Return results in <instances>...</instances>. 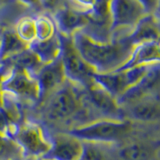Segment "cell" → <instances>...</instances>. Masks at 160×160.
<instances>
[{
    "label": "cell",
    "instance_id": "obj_1",
    "mask_svg": "<svg viewBox=\"0 0 160 160\" xmlns=\"http://www.w3.org/2000/svg\"><path fill=\"white\" fill-rule=\"evenodd\" d=\"M72 40L81 58L96 73L117 70L125 64L133 51V45L127 40L113 43L98 42L81 30L72 35Z\"/></svg>",
    "mask_w": 160,
    "mask_h": 160
},
{
    "label": "cell",
    "instance_id": "obj_2",
    "mask_svg": "<svg viewBox=\"0 0 160 160\" xmlns=\"http://www.w3.org/2000/svg\"><path fill=\"white\" fill-rule=\"evenodd\" d=\"M131 130V125L126 121L100 120L86 126L70 130L67 134L88 142H116L125 138Z\"/></svg>",
    "mask_w": 160,
    "mask_h": 160
},
{
    "label": "cell",
    "instance_id": "obj_3",
    "mask_svg": "<svg viewBox=\"0 0 160 160\" xmlns=\"http://www.w3.org/2000/svg\"><path fill=\"white\" fill-rule=\"evenodd\" d=\"M157 64V63H156ZM153 65H141L122 71H112L108 73H96L93 74L94 83L97 84L112 97L117 99L119 96L127 91L129 88L134 86L140 81Z\"/></svg>",
    "mask_w": 160,
    "mask_h": 160
},
{
    "label": "cell",
    "instance_id": "obj_4",
    "mask_svg": "<svg viewBox=\"0 0 160 160\" xmlns=\"http://www.w3.org/2000/svg\"><path fill=\"white\" fill-rule=\"evenodd\" d=\"M61 41L60 58L63 65L65 76L68 79L89 87L94 84L93 74L95 73L89 65L81 58L73 44L72 37L59 34Z\"/></svg>",
    "mask_w": 160,
    "mask_h": 160
},
{
    "label": "cell",
    "instance_id": "obj_5",
    "mask_svg": "<svg viewBox=\"0 0 160 160\" xmlns=\"http://www.w3.org/2000/svg\"><path fill=\"white\" fill-rule=\"evenodd\" d=\"M147 7L143 1L115 0L109 2V16L111 30L126 26H134L145 16Z\"/></svg>",
    "mask_w": 160,
    "mask_h": 160
},
{
    "label": "cell",
    "instance_id": "obj_6",
    "mask_svg": "<svg viewBox=\"0 0 160 160\" xmlns=\"http://www.w3.org/2000/svg\"><path fill=\"white\" fill-rule=\"evenodd\" d=\"M15 139L23 151L31 156L42 157L51 148V142L47 141L41 127L36 124L23 125L15 133Z\"/></svg>",
    "mask_w": 160,
    "mask_h": 160
},
{
    "label": "cell",
    "instance_id": "obj_7",
    "mask_svg": "<svg viewBox=\"0 0 160 160\" xmlns=\"http://www.w3.org/2000/svg\"><path fill=\"white\" fill-rule=\"evenodd\" d=\"M79 100L69 85H63L49 101L46 114L51 120L66 119L77 111Z\"/></svg>",
    "mask_w": 160,
    "mask_h": 160
},
{
    "label": "cell",
    "instance_id": "obj_8",
    "mask_svg": "<svg viewBox=\"0 0 160 160\" xmlns=\"http://www.w3.org/2000/svg\"><path fill=\"white\" fill-rule=\"evenodd\" d=\"M3 91L26 99L39 98V89L36 80L22 70L14 69L9 76L0 83Z\"/></svg>",
    "mask_w": 160,
    "mask_h": 160
},
{
    "label": "cell",
    "instance_id": "obj_9",
    "mask_svg": "<svg viewBox=\"0 0 160 160\" xmlns=\"http://www.w3.org/2000/svg\"><path fill=\"white\" fill-rule=\"evenodd\" d=\"M83 143L67 133L57 135L51 142V148L42 156L45 160H79Z\"/></svg>",
    "mask_w": 160,
    "mask_h": 160
},
{
    "label": "cell",
    "instance_id": "obj_10",
    "mask_svg": "<svg viewBox=\"0 0 160 160\" xmlns=\"http://www.w3.org/2000/svg\"><path fill=\"white\" fill-rule=\"evenodd\" d=\"M33 78L36 80L38 85L39 97H42L55 88H58L64 83V80L66 78L61 58L58 57L52 62L43 64Z\"/></svg>",
    "mask_w": 160,
    "mask_h": 160
},
{
    "label": "cell",
    "instance_id": "obj_11",
    "mask_svg": "<svg viewBox=\"0 0 160 160\" xmlns=\"http://www.w3.org/2000/svg\"><path fill=\"white\" fill-rule=\"evenodd\" d=\"M90 11L82 9L66 7L59 9L55 14L57 26L62 35L70 36L79 31L90 22Z\"/></svg>",
    "mask_w": 160,
    "mask_h": 160
},
{
    "label": "cell",
    "instance_id": "obj_12",
    "mask_svg": "<svg viewBox=\"0 0 160 160\" xmlns=\"http://www.w3.org/2000/svg\"><path fill=\"white\" fill-rule=\"evenodd\" d=\"M159 82V63L155 64L149 71L140 79L136 84L125 91L121 96L116 99L117 104L135 102L152 93L154 89H157Z\"/></svg>",
    "mask_w": 160,
    "mask_h": 160
},
{
    "label": "cell",
    "instance_id": "obj_13",
    "mask_svg": "<svg viewBox=\"0 0 160 160\" xmlns=\"http://www.w3.org/2000/svg\"><path fill=\"white\" fill-rule=\"evenodd\" d=\"M159 42H145L135 45L131 56L125 64L115 71L130 69L133 67L141 66V65H153L159 63Z\"/></svg>",
    "mask_w": 160,
    "mask_h": 160
},
{
    "label": "cell",
    "instance_id": "obj_14",
    "mask_svg": "<svg viewBox=\"0 0 160 160\" xmlns=\"http://www.w3.org/2000/svg\"><path fill=\"white\" fill-rule=\"evenodd\" d=\"M159 39L158 21L153 15H145L135 25L134 31L127 37V41L132 45L145 42H155Z\"/></svg>",
    "mask_w": 160,
    "mask_h": 160
},
{
    "label": "cell",
    "instance_id": "obj_15",
    "mask_svg": "<svg viewBox=\"0 0 160 160\" xmlns=\"http://www.w3.org/2000/svg\"><path fill=\"white\" fill-rule=\"evenodd\" d=\"M87 88L86 98L95 109L108 116H116L119 114V107L114 97L95 83Z\"/></svg>",
    "mask_w": 160,
    "mask_h": 160
},
{
    "label": "cell",
    "instance_id": "obj_16",
    "mask_svg": "<svg viewBox=\"0 0 160 160\" xmlns=\"http://www.w3.org/2000/svg\"><path fill=\"white\" fill-rule=\"evenodd\" d=\"M29 50L36 55L42 64H47L60 57L61 53V41L59 34L55 33L52 37L46 40H36L29 45Z\"/></svg>",
    "mask_w": 160,
    "mask_h": 160
},
{
    "label": "cell",
    "instance_id": "obj_17",
    "mask_svg": "<svg viewBox=\"0 0 160 160\" xmlns=\"http://www.w3.org/2000/svg\"><path fill=\"white\" fill-rule=\"evenodd\" d=\"M129 114L133 119L142 122L156 121L159 118L158 99L152 98L140 99L135 102L129 109Z\"/></svg>",
    "mask_w": 160,
    "mask_h": 160
},
{
    "label": "cell",
    "instance_id": "obj_18",
    "mask_svg": "<svg viewBox=\"0 0 160 160\" xmlns=\"http://www.w3.org/2000/svg\"><path fill=\"white\" fill-rule=\"evenodd\" d=\"M8 61L13 65L14 69L25 71L32 77H34V75L39 71V69L43 65L36 55L29 49H25L13 55L8 58Z\"/></svg>",
    "mask_w": 160,
    "mask_h": 160
},
{
    "label": "cell",
    "instance_id": "obj_19",
    "mask_svg": "<svg viewBox=\"0 0 160 160\" xmlns=\"http://www.w3.org/2000/svg\"><path fill=\"white\" fill-rule=\"evenodd\" d=\"M26 43L20 39L16 33L5 32L0 40V60L10 58L25 50Z\"/></svg>",
    "mask_w": 160,
    "mask_h": 160
},
{
    "label": "cell",
    "instance_id": "obj_20",
    "mask_svg": "<svg viewBox=\"0 0 160 160\" xmlns=\"http://www.w3.org/2000/svg\"><path fill=\"white\" fill-rule=\"evenodd\" d=\"M118 155L123 160H149L151 151L145 145L132 143L120 148Z\"/></svg>",
    "mask_w": 160,
    "mask_h": 160
},
{
    "label": "cell",
    "instance_id": "obj_21",
    "mask_svg": "<svg viewBox=\"0 0 160 160\" xmlns=\"http://www.w3.org/2000/svg\"><path fill=\"white\" fill-rule=\"evenodd\" d=\"M17 36L22 40L23 42H30L34 41L36 39V31H35V22L32 19H23L21 20L16 27Z\"/></svg>",
    "mask_w": 160,
    "mask_h": 160
},
{
    "label": "cell",
    "instance_id": "obj_22",
    "mask_svg": "<svg viewBox=\"0 0 160 160\" xmlns=\"http://www.w3.org/2000/svg\"><path fill=\"white\" fill-rule=\"evenodd\" d=\"M35 22V31H36V40H46L52 37L56 33L53 22L47 17H39Z\"/></svg>",
    "mask_w": 160,
    "mask_h": 160
},
{
    "label": "cell",
    "instance_id": "obj_23",
    "mask_svg": "<svg viewBox=\"0 0 160 160\" xmlns=\"http://www.w3.org/2000/svg\"><path fill=\"white\" fill-rule=\"evenodd\" d=\"M79 160H105L102 150L93 143H83L82 153Z\"/></svg>",
    "mask_w": 160,
    "mask_h": 160
},
{
    "label": "cell",
    "instance_id": "obj_24",
    "mask_svg": "<svg viewBox=\"0 0 160 160\" xmlns=\"http://www.w3.org/2000/svg\"><path fill=\"white\" fill-rule=\"evenodd\" d=\"M17 150V146L0 135V160H8Z\"/></svg>",
    "mask_w": 160,
    "mask_h": 160
},
{
    "label": "cell",
    "instance_id": "obj_25",
    "mask_svg": "<svg viewBox=\"0 0 160 160\" xmlns=\"http://www.w3.org/2000/svg\"><path fill=\"white\" fill-rule=\"evenodd\" d=\"M1 103H2V97H1V87H0V107H1Z\"/></svg>",
    "mask_w": 160,
    "mask_h": 160
},
{
    "label": "cell",
    "instance_id": "obj_26",
    "mask_svg": "<svg viewBox=\"0 0 160 160\" xmlns=\"http://www.w3.org/2000/svg\"><path fill=\"white\" fill-rule=\"evenodd\" d=\"M38 160H45V159H42V158H40V159H38Z\"/></svg>",
    "mask_w": 160,
    "mask_h": 160
},
{
    "label": "cell",
    "instance_id": "obj_27",
    "mask_svg": "<svg viewBox=\"0 0 160 160\" xmlns=\"http://www.w3.org/2000/svg\"><path fill=\"white\" fill-rule=\"evenodd\" d=\"M12 160H17V159H12Z\"/></svg>",
    "mask_w": 160,
    "mask_h": 160
}]
</instances>
